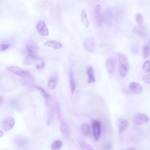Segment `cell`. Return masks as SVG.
<instances>
[{"instance_id": "1", "label": "cell", "mask_w": 150, "mask_h": 150, "mask_svg": "<svg viewBox=\"0 0 150 150\" xmlns=\"http://www.w3.org/2000/svg\"><path fill=\"white\" fill-rule=\"evenodd\" d=\"M149 121L148 117L140 112H137L134 115L133 122L136 125H139L148 123Z\"/></svg>"}, {"instance_id": "2", "label": "cell", "mask_w": 150, "mask_h": 150, "mask_svg": "<svg viewBox=\"0 0 150 150\" xmlns=\"http://www.w3.org/2000/svg\"><path fill=\"white\" fill-rule=\"evenodd\" d=\"M84 48L87 52L93 53L95 50L96 46V42L94 37H89L87 38L83 42Z\"/></svg>"}, {"instance_id": "3", "label": "cell", "mask_w": 150, "mask_h": 150, "mask_svg": "<svg viewBox=\"0 0 150 150\" xmlns=\"http://www.w3.org/2000/svg\"><path fill=\"white\" fill-rule=\"evenodd\" d=\"M28 57L32 60H36L38 59L36 51L38 48L37 46L33 42H29L26 45Z\"/></svg>"}, {"instance_id": "4", "label": "cell", "mask_w": 150, "mask_h": 150, "mask_svg": "<svg viewBox=\"0 0 150 150\" xmlns=\"http://www.w3.org/2000/svg\"><path fill=\"white\" fill-rule=\"evenodd\" d=\"M7 69L21 78H27L30 75V73L29 71L22 70L16 66L8 67L7 68Z\"/></svg>"}, {"instance_id": "5", "label": "cell", "mask_w": 150, "mask_h": 150, "mask_svg": "<svg viewBox=\"0 0 150 150\" xmlns=\"http://www.w3.org/2000/svg\"><path fill=\"white\" fill-rule=\"evenodd\" d=\"M15 124V121L13 118L7 117L4 119L2 123V127L3 130L5 131H8L14 127Z\"/></svg>"}, {"instance_id": "6", "label": "cell", "mask_w": 150, "mask_h": 150, "mask_svg": "<svg viewBox=\"0 0 150 150\" xmlns=\"http://www.w3.org/2000/svg\"><path fill=\"white\" fill-rule=\"evenodd\" d=\"M115 65V60L113 57L108 58L106 62V69L109 77L111 78L113 76Z\"/></svg>"}, {"instance_id": "7", "label": "cell", "mask_w": 150, "mask_h": 150, "mask_svg": "<svg viewBox=\"0 0 150 150\" xmlns=\"http://www.w3.org/2000/svg\"><path fill=\"white\" fill-rule=\"evenodd\" d=\"M102 7L99 5H97L95 10V17L99 27L102 26L104 21L103 16L102 13Z\"/></svg>"}, {"instance_id": "8", "label": "cell", "mask_w": 150, "mask_h": 150, "mask_svg": "<svg viewBox=\"0 0 150 150\" xmlns=\"http://www.w3.org/2000/svg\"><path fill=\"white\" fill-rule=\"evenodd\" d=\"M92 127L94 138L96 140H98L101 132L100 123L97 121H94L92 124Z\"/></svg>"}, {"instance_id": "9", "label": "cell", "mask_w": 150, "mask_h": 150, "mask_svg": "<svg viewBox=\"0 0 150 150\" xmlns=\"http://www.w3.org/2000/svg\"><path fill=\"white\" fill-rule=\"evenodd\" d=\"M130 90L134 94H139L142 93L143 88L141 86L139 83L135 82H132L129 85Z\"/></svg>"}, {"instance_id": "10", "label": "cell", "mask_w": 150, "mask_h": 150, "mask_svg": "<svg viewBox=\"0 0 150 150\" xmlns=\"http://www.w3.org/2000/svg\"><path fill=\"white\" fill-rule=\"evenodd\" d=\"M60 129L62 134L66 139H68L70 136L69 129L66 123L62 121L60 125Z\"/></svg>"}, {"instance_id": "11", "label": "cell", "mask_w": 150, "mask_h": 150, "mask_svg": "<svg viewBox=\"0 0 150 150\" xmlns=\"http://www.w3.org/2000/svg\"><path fill=\"white\" fill-rule=\"evenodd\" d=\"M117 56L119 63V65L129 67V60L127 56L124 54L118 52Z\"/></svg>"}, {"instance_id": "12", "label": "cell", "mask_w": 150, "mask_h": 150, "mask_svg": "<svg viewBox=\"0 0 150 150\" xmlns=\"http://www.w3.org/2000/svg\"><path fill=\"white\" fill-rule=\"evenodd\" d=\"M86 73L88 76V82L90 83L94 82L96 80L93 67L91 66L87 67L86 69Z\"/></svg>"}, {"instance_id": "13", "label": "cell", "mask_w": 150, "mask_h": 150, "mask_svg": "<svg viewBox=\"0 0 150 150\" xmlns=\"http://www.w3.org/2000/svg\"><path fill=\"white\" fill-rule=\"evenodd\" d=\"M129 122L126 119H121L118 121L119 132L120 134L122 133L128 126Z\"/></svg>"}, {"instance_id": "14", "label": "cell", "mask_w": 150, "mask_h": 150, "mask_svg": "<svg viewBox=\"0 0 150 150\" xmlns=\"http://www.w3.org/2000/svg\"><path fill=\"white\" fill-rule=\"evenodd\" d=\"M133 31L136 34L143 38L145 37L147 34L145 29L141 25L135 27L133 29Z\"/></svg>"}, {"instance_id": "15", "label": "cell", "mask_w": 150, "mask_h": 150, "mask_svg": "<svg viewBox=\"0 0 150 150\" xmlns=\"http://www.w3.org/2000/svg\"><path fill=\"white\" fill-rule=\"evenodd\" d=\"M78 144L81 146L82 149L94 150L93 148L89 144L85 142L82 139L78 137L77 139Z\"/></svg>"}, {"instance_id": "16", "label": "cell", "mask_w": 150, "mask_h": 150, "mask_svg": "<svg viewBox=\"0 0 150 150\" xmlns=\"http://www.w3.org/2000/svg\"><path fill=\"white\" fill-rule=\"evenodd\" d=\"M44 45L47 47H52L56 49L61 48L62 46V45L60 43L54 41L47 42Z\"/></svg>"}, {"instance_id": "17", "label": "cell", "mask_w": 150, "mask_h": 150, "mask_svg": "<svg viewBox=\"0 0 150 150\" xmlns=\"http://www.w3.org/2000/svg\"><path fill=\"white\" fill-rule=\"evenodd\" d=\"M81 131L82 133L84 135L88 136L91 133V129L89 125L87 123L83 124L81 127Z\"/></svg>"}, {"instance_id": "18", "label": "cell", "mask_w": 150, "mask_h": 150, "mask_svg": "<svg viewBox=\"0 0 150 150\" xmlns=\"http://www.w3.org/2000/svg\"><path fill=\"white\" fill-rule=\"evenodd\" d=\"M70 79L71 92L73 94L76 90V84L74 80L73 73L72 70L70 72Z\"/></svg>"}, {"instance_id": "19", "label": "cell", "mask_w": 150, "mask_h": 150, "mask_svg": "<svg viewBox=\"0 0 150 150\" xmlns=\"http://www.w3.org/2000/svg\"><path fill=\"white\" fill-rule=\"evenodd\" d=\"M143 53L144 58H147L150 56V41L144 46Z\"/></svg>"}, {"instance_id": "20", "label": "cell", "mask_w": 150, "mask_h": 150, "mask_svg": "<svg viewBox=\"0 0 150 150\" xmlns=\"http://www.w3.org/2000/svg\"><path fill=\"white\" fill-rule=\"evenodd\" d=\"M58 81V79L57 78H53L48 81V86L51 89L54 90L55 89Z\"/></svg>"}, {"instance_id": "21", "label": "cell", "mask_w": 150, "mask_h": 150, "mask_svg": "<svg viewBox=\"0 0 150 150\" xmlns=\"http://www.w3.org/2000/svg\"><path fill=\"white\" fill-rule=\"evenodd\" d=\"M129 67L120 65L119 66V72L122 77L124 78L126 77L127 74Z\"/></svg>"}, {"instance_id": "22", "label": "cell", "mask_w": 150, "mask_h": 150, "mask_svg": "<svg viewBox=\"0 0 150 150\" xmlns=\"http://www.w3.org/2000/svg\"><path fill=\"white\" fill-rule=\"evenodd\" d=\"M81 20L82 23L86 27L88 28L89 26V23L88 20H87L86 10L85 9H83L82 11Z\"/></svg>"}, {"instance_id": "23", "label": "cell", "mask_w": 150, "mask_h": 150, "mask_svg": "<svg viewBox=\"0 0 150 150\" xmlns=\"http://www.w3.org/2000/svg\"><path fill=\"white\" fill-rule=\"evenodd\" d=\"M36 88L40 92L43 96L48 101L51 100V96H50L44 89L40 86H36Z\"/></svg>"}, {"instance_id": "24", "label": "cell", "mask_w": 150, "mask_h": 150, "mask_svg": "<svg viewBox=\"0 0 150 150\" xmlns=\"http://www.w3.org/2000/svg\"><path fill=\"white\" fill-rule=\"evenodd\" d=\"M62 145L63 144L61 141L57 140L52 143L51 148L53 150H59L62 147Z\"/></svg>"}, {"instance_id": "25", "label": "cell", "mask_w": 150, "mask_h": 150, "mask_svg": "<svg viewBox=\"0 0 150 150\" xmlns=\"http://www.w3.org/2000/svg\"><path fill=\"white\" fill-rule=\"evenodd\" d=\"M46 24L44 21H40L37 23L36 27V29L38 32L40 33L44 28Z\"/></svg>"}, {"instance_id": "26", "label": "cell", "mask_w": 150, "mask_h": 150, "mask_svg": "<svg viewBox=\"0 0 150 150\" xmlns=\"http://www.w3.org/2000/svg\"><path fill=\"white\" fill-rule=\"evenodd\" d=\"M135 19L137 22L139 24L141 25L143 23V17L141 14L137 13L135 15Z\"/></svg>"}, {"instance_id": "27", "label": "cell", "mask_w": 150, "mask_h": 150, "mask_svg": "<svg viewBox=\"0 0 150 150\" xmlns=\"http://www.w3.org/2000/svg\"><path fill=\"white\" fill-rule=\"evenodd\" d=\"M143 69L146 72H150V61H147L145 62L143 66Z\"/></svg>"}, {"instance_id": "28", "label": "cell", "mask_w": 150, "mask_h": 150, "mask_svg": "<svg viewBox=\"0 0 150 150\" xmlns=\"http://www.w3.org/2000/svg\"><path fill=\"white\" fill-rule=\"evenodd\" d=\"M39 33L41 35L44 36H47L49 35L48 30L46 25Z\"/></svg>"}, {"instance_id": "29", "label": "cell", "mask_w": 150, "mask_h": 150, "mask_svg": "<svg viewBox=\"0 0 150 150\" xmlns=\"http://www.w3.org/2000/svg\"><path fill=\"white\" fill-rule=\"evenodd\" d=\"M9 46L10 45L8 44H2L0 46V50L1 52H4L9 48Z\"/></svg>"}, {"instance_id": "30", "label": "cell", "mask_w": 150, "mask_h": 150, "mask_svg": "<svg viewBox=\"0 0 150 150\" xmlns=\"http://www.w3.org/2000/svg\"><path fill=\"white\" fill-rule=\"evenodd\" d=\"M143 79L144 81L146 84H150V74L144 76Z\"/></svg>"}, {"instance_id": "31", "label": "cell", "mask_w": 150, "mask_h": 150, "mask_svg": "<svg viewBox=\"0 0 150 150\" xmlns=\"http://www.w3.org/2000/svg\"><path fill=\"white\" fill-rule=\"evenodd\" d=\"M45 64L44 62H42L41 64H38L36 65V69L37 70L43 69L44 67Z\"/></svg>"}, {"instance_id": "32", "label": "cell", "mask_w": 150, "mask_h": 150, "mask_svg": "<svg viewBox=\"0 0 150 150\" xmlns=\"http://www.w3.org/2000/svg\"><path fill=\"white\" fill-rule=\"evenodd\" d=\"M53 114L52 112H49V115H48V119L47 121V125H49L53 117Z\"/></svg>"}, {"instance_id": "33", "label": "cell", "mask_w": 150, "mask_h": 150, "mask_svg": "<svg viewBox=\"0 0 150 150\" xmlns=\"http://www.w3.org/2000/svg\"><path fill=\"white\" fill-rule=\"evenodd\" d=\"M111 145L109 144H107L103 146L104 149L108 150L111 149Z\"/></svg>"}, {"instance_id": "34", "label": "cell", "mask_w": 150, "mask_h": 150, "mask_svg": "<svg viewBox=\"0 0 150 150\" xmlns=\"http://www.w3.org/2000/svg\"><path fill=\"white\" fill-rule=\"evenodd\" d=\"M132 51L134 53H136L138 51V48L137 46H133Z\"/></svg>"}, {"instance_id": "35", "label": "cell", "mask_w": 150, "mask_h": 150, "mask_svg": "<svg viewBox=\"0 0 150 150\" xmlns=\"http://www.w3.org/2000/svg\"><path fill=\"white\" fill-rule=\"evenodd\" d=\"M4 102L3 99L2 97L1 96V100H0V102H1V104H3Z\"/></svg>"}, {"instance_id": "36", "label": "cell", "mask_w": 150, "mask_h": 150, "mask_svg": "<svg viewBox=\"0 0 150 150\" xmlns=\"http://www.w3.org/2000/svg\"><path fill=\"white\" fill-rule=\"evenodd\" d=\"M3 132L1 130V133H0V136H1V137L2 136H3Z\"/></svg>"}]
</instances>
